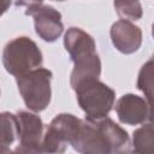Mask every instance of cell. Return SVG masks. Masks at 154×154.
<instances>
[{
    "instance_id": "cell-9",
    "label": "cell",
    "mask_w": 154,
    "mask_h": 154,
    "mask_svg": "<svg viewBox=\"0 0 154 154\" xmlns=\"http://www.w3.org/2000/svg\"><path fill=\"white\" fill-rule=\"evenodd\" d=\"M16 118L19 144L42 152V140L45 132L43 123L40 116L28 111H19L16 113Z\"/></svg>"
},
{
    "instance_id": "cell-17",
    "label": "cell",
    "mask_w": 154,
    "mask_h": 154,
    "mask_svg": "<svg viewBox=\"0 0 154 154\" xmlns=\"http://www.w3.org/2000/svg\"><path fill=\"white\" fill-rule=\"evenodd\" d=\"M125 154H137V153H136L135 150H132V149H130V150H129L128 153H125Z\"/></svg>"
},
{
    "instance_id": "cell-1",
    "label": "cell",
    "mask_w": 154,
    "mask_h": 154,
    "mask_svg": "<svg viewBox=\"0 0 154 154\" xmlns=\"http://www.w3.org/2000/svg\"><path fill=\"white\" fill-rule=\"evenodd\" d=\"M70 144L79 154H125L130 150V137L108 117L97 122L81 119Z\"/></svg>"
},
{
    "instance_id": "cell-14",
    "label": "cell",
    "mask_w": 154,
    "mask_h": 154,
    "mask_svg": "<svg viewBox=\"0 0 154 154\" xmlns=\"http://www.w3.org/2000/svg\"><path fill=\"white\" fill-rule=\"evenodd\" d=\"M114 8L118 13V16L123 20H137L142 17V6L138 1H131V2H124V1H117L114 2Z\"/></svg>"
},
{
    "instance_id": "cell-13",
    "label": "cell",
    "mask_w": 154,
    "mask_h": 154,
    "mask_svg": "<svg viewBox=\"0 0 154 154\" xmlns=\"http://www.w3.org/2000/svg\"><path fill=\"white\" fill-rule=\"evenodd\" d=\"M137 88L144 94V99L152 105L153 96V59L150 58L140 70L137 77Z\"/></svg>"
},
{
    "instance_id": "cell-3",
    "label": "cell",
    "mask_w": 154,
    "mask_h": 154,
    "mask_svg": "<svg viewBox=\"0 0 154 154\" xmlns=\"http://www.w3.org/2000/svg\"><path fill=\"white\" fill-rule=\"evenodd\" d=\"M43 55L35 41L28 36H18L8 41L2 51L5 70L16 78L41 67Z\"/></svg>"
},
{
    "instance_id": "cell-10",
    "label": "cell",
    "mask_w": 154,
    "mask_h": 154,
    "mask_svg": "<svg viewBox=\"0 0 154 154\" xmlns=\"http://www.w3.org/2000/svg\"><path fill=\"white\" fill-rule=\"evenodd\" d=\"M111 40L113 46L124 54L138 51L142 43V31L132 22L119 19L111 26Z\"/></svg>"
},
{
    "instance_id": "cell-6",
    "label": "cell",
    "mask_w": 154,
    "mask_h": 154,
    "mask_svg": "<svg viewBox=\"0 0 154 154\" xmlns=\"http://www.w3.org/2000/svg\"><path fill=\"white\" fill-rule=\"evenodd\" d=\"M79 123L81 119L71 113L58 114L49 123L43 134V154H63L67 144L73 140Z\"/></svg>"
},
{
    "instance_id": "cell-4",
    "label": "cell",
    "mask_w": 154,
    "mask_h": 154,
    "mask_svg": "<svg viewBox=\"0 0 154 154\" xmlns=\"http://www.w3.org/2000/svg\"><path fill=\"white\" fill-rule=\"evenodd\" d=\"M85 119L97 122L108 116L116 101V91L100 79H88L73 88Z\"/></svg>"
},
{
    "instance_id": "cell-16",
    "label": "cell",
    "mask_w": 154,
    "mask_h": 154,
    "mask_svg": "<svg viewBox=\"0 0 154 154\" xmlns=\"http://www.w3.org/2000/svg\"><path fill=\"white\" fill-rule=\"evenodd\" d=\"M11 6L10 1H0V17L8 10V7Z\"/></svg>"
},
{
    "instance_id": "cell-11",
    "label": "cell",
    "mask_w": 154,
    "mask_h": 154,
    "mask_svg": "<svg viewBox=\"0 0 154 154\" xmlns=\"http://www.w3.org/2000/svg\"><path fill=\"white\" fill-rule=\"evenodd\" d=\"M18 137L16 114L10 112L0 113V154H12L11 146Z\"/></svg>"
},
{
    "instance_id": "cell-7",
    "label": "cell",
    "mask_w": 154,
    "mask_h": 154,
    "mask_svg": "<svg viewBox=\"0 0 154 154\" xmlns=\"http://www.w3.org/2000/svg\"><path fill=\"white\" fill-rule=\"evenodd\" d=\"M25 6V14L32 16L36 34L46 42H54L64 30L61 13L45 2H17Z\"/></svg>"
},
{
    "instance_id": "cell-15",
    "label": "cell",
    "mask_w": 154,
    "mask_h": 154,
    "mask_svg": "<svg viewBox=\"0 0 154 154\" xmlns=\"http://www.w3.org/2000/svg\"><path fill=\"white\" fill-rule=\"evenodd\" d=\"M12 154H43V153L41 150L32 149V148H29V147H24L22 144H18L13 149V153Z\"/></svg>"
},
{
    "instance_id": "cell-2",
    "label": "cell",
    "mask_w": 154,
    "mask_h": 154,
    "mask_svg": "<svg viewBox=\"0 0 154 154\" xmlns=\"http://www.w3.org/2000/svg\"><path fill=\"white\" fill-rule=\"evenodd\" d=\"M64 46L73 61L70 78L72 89L84 81L99 79L101 75V60L91 35L81 28L71 26L65 32Z\"/></svg>"
},
{
    "instance_id": "cell-12",
    "label": "cell",
    "mask_w": 154,
    "mask_h": 154,
    "mask_svg": "<svg viewBox=\"0 0 154 154\" xmlns=\"http://www.w3.org/2000/svg\"><path fill=\"white\" fill-rule=\"evenodd\" d=\"M153 124L152 122L144 123L141 128L136 129L132 134V147L137 154H153Z\"/></svg>"
},
{
    "instance_id": "cell-5",
    "label": "cell",
    "mask_w": 154,
    "mask_h": 154,
    "mask_svg": "<svg viewBox=\"0 0 154 154\" xmlns=\"http://www.w3.org/2000/svg\"><path fill=\"white\" fill-rule=\"evenodd\" d=\"M52 77L53 73L51 70L38 67L16 78L19 94L30 111L41 112L48 107L52 97Z\"/></svg>"
},
{
    "instance_id": "cell-8",
    "label": "cell",
    "mask_w": 154,
    "mask_h": 154,
    "mask_svg": "<svg viewBox=\"0 0 154 154\" xmlns=\"http://www.w3.org/2000/svg\"><path fill=\"white\" fill-rule=\"evenodd\" d=\"M116 112L120 123L138 125L152 122V105L144 97L135 94L123 95L116 103Z\"/></svg>"
}]
</instances>
